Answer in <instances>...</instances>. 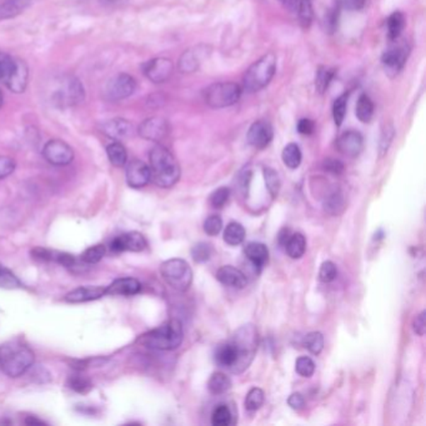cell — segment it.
Masks as SVG:
<instances>
[{
    "instance_id": "1",
    "label": "cell",
    "mask_w": 426,
    "mask_h": 426,
    "mask_svg": "<svg viewBox=\"0 0 426 426\" xmlns=\"http://www.w3.org/2000/svg\"><path fill=\"white\" fill-rule=\"evenodd\" d=\"M150 180L160 188H171L180 178V168L174 155L163 145L150 150Z\"/></svg>"
},
{
    "instance_id": "2",
    "label": "cell",
    "mask_w": 426,
    "mask_h": 426,
    "mask_svg": "<svg viewBox=\"0 0 426 426\" xmlns=\"http://www.w3.org/2000/svg\"><path fill=\"white\" fill-rule=\"evenodd\" d=\"M184 339V331L179 320H171L154 330L146 333L139 339V342L151 350L169 352L180 347Z\"/></svg>"
},
{
    "instance_id": "3",
    "label": "cell",
    "mask_w": 426,
    "mask_h": 426,
    "mask_svg": "<svg viewBox=\"0 0 426 426\" xmlns=\"http://www.w3.org/2000/svg\"><path fill=\"white\" fill-rule=\"evenodd\" d=\"M34 360L35 357L32 349L22 344L11 342L0 347V369L11 378H18L27 373Z\"/></svg>"
},
{
    "instance_id": "4",
    "label": "cell",
    "mask_w": 426,
    "mask_h": 426,
    "mask_svg": "<svg viewBox=\"0 0 426 426\" xmlns=\"http://www.w3.org/2000/svg\"><path fill=\"white\" fill-rule=\"evenodd\" d=\"M277 71V55L267 53L248 68L243 78V86L249 93L264 89L272 81Z\"/></svg>"
},
{
    "instance_id": "5",
    "label": "cell",
    "mask_w": 426,
    "mask_h": 426,
    "mask_svg": "<svg viewBox=\"0 0 426 426\" xmlns=\"http://www.w3.org/2000/svg\"><path fill=\"white\" fill-rule=\"evenodd\" d=\"M241 96V88L231 81H220L209 86L204 91V100L213 109H224L236 104Z\"/></svg>"
},
{
    "instance_id": "6",
    "label": "cell",
    "mask_w": 426,
    "mask_h": 426,
    "mask_svg": "<svg viewBox=\"0 0 426 426\" xmlns=\"http://www.w3.org/2000/svg\"><path fill=\"white\" fill-rule=\"evenodd\" d=\"M161 277L171 288L178 292H185L192 285V270L187 261L183 259H169L160 267Z\"/></svg>"
},
{
    "instance_id": "7",
    "label": "cell",
    "mask_w": 426,
    "mask_h": 426,
    "mask_svg": "<svg viewBox=\"0 0 426 426\" xmlns=\"http://www.w3.org/2000/svg\"><path fill=\"white\" fill-rule=\"evenodd\" d=\"M235 344L239 352V362L235 367L233 373H243L251 365L254 355H255L256 345H258V333L253 326H244L235 333Z\"/></svg>"
},
{
    "instance_id": "8",
    "label": "cell",
    "mask_w": 426,
    "mask_h": 426,
    "mask_svg": "<svg viewBox=\"0 0 426 426\" xmlns=\"http://www.w3.org/2000/svg\"><path fill=\"white\" fill-rule=\"evenodd\" d=\"M86 91L79 79L68 76L62 81V88L54 93L53 101L59 107H73L84 100Z\"/></svg>"
},
{
    "instance_id": "9",
    "label": "cell",
    "mask_w": 426,
    "mask_h": 426,
    "mask_svg": "<svg viewBox=\"0 0 426 426\" xmlns=\"http://www.w3.org/2000/svg\"><path fill=\"white\" fill-rule=\"evenodd\" d=\"M137 91V80L127 73L117 74L110 79L105 88V96L112 101L124 100Z\"/></svg>"
},
{
    "instance_id": "10",
    "label": "cell",
    "mask_w": 426,
    "mask_h": 426,
    "mask_svg": "<svg viewBox=\"0 0 426 426\" xmlns=\"http://www.w3.org/2000/svg\"><path fill=\"white\" fill-rule=\"evenodd\" d=\"M43 156L52 166H64L73 161L74 151L71 146L63 140L53 139L44 145Z\"/></svg>"
},
{
    "instance_id": "11",
    "label": "cell",
    "mask_w": 426,
    "mask_h": 426,
    "mask_svg": "<svg viewBox=\"0 0 426 426\" xmlns=\"http://www.w3.org/2000/svg\"><path fill=\"white\" fill-rule=\"evenodd\" d=\"M143 71L150 81H153L155 84H161L171 79L174 71V64L171 59H151L143 65Z\"/></svg>"
},
{
    "instance_id": "12",
    "label": "cell",
    "mask_w": 426,
    "mask_h": 426,
    "mask_svg": "<svg viewBox=\"0 0 426 426\" xmlns=\"http://www.w3.org/2000/svg\"><path fill=\"white\" fill-rule=\"evenodd\" d=\"M138 133L145 140L161 142L169 133V124L164 117H148L139 125Z\"/></svg>"
},
{
    "instance_id": "13",
    "label": "cell",
    "mask_w": 426,
    "mask_h": 426,
    "mask_svg": "<svg viewBox=\"0 0 426 426\" xmlns=\"http://www.w3.org/2000/svg\"><path fill=\"white\" fill-rule=\"evenodd\" d=\"M145 248H146V240L144 235L140 234L138 231H130L119 235L110 243V251L113 253H123V251L138 253L144 251Z\"/></svg>"
},
{
    "instance_id": "14",
    "label": "cell",
    "mask_w": 426,
    "mask_h": 426,
    "mask_svg": "<svg viewBox=\"0 0 426 426\" xmlns=\"http://www.w3.org/2000/svg\"><path fill=\"white\" fill-rule=\"evenodd\" d=\"M364 146V139L362 134L355 130H347L341 134L339 139L336 140V149L339 153L349 158H357L362 153Z\"/></svg>"
},
{
    "instance_id": "15",
    "label": "cell",
    "mask_w": 426,
    "mask_h": 426,
    "mask_svg": "<svg viewBox=\"0 0 426 426\" xmlns=\"http://www.w3.org/2000/svg\"><path fill=\"white\" fill-rule=\"evenodd\" d=\"M272 137H274V132L272 125L264 120H258L255 123L251 124L248 132L249 144L258 149L267 148V145L272 143Z\"/></svg>"
},
{
    "instance_id": "16",
    "label": "cell",
    "mask_w": 426,
    "mask_h": 426,
    "mask_svg": "<svg viewBox=\"0 0 426 426\" xmlns=\"http://www.w3.org/2000/svg\"><path fill=\"white\" fill-rule=\"evenodd\" d=\"M28 80H29V68L27 63L21 59H16V67L11 75L6 78L4 84L9 91L21 94L27 89Z\"/></svg>"
},
{
    "instance_id": "17",
    "label": "cell",
    "mask_w": 426,
    "mask_h": 426,
    "mask_svg": "<svg viewBox=\"0 0 426 426\" xmlns=\"http://www.w3.org/2000/svg\"><path fill=\"white\" fill-rule=\"evenodd\" d=\"M406 58H408V49L405 45H399L385 50L381 57V62L388 74L396 75L404 68Z\"/></svg>"
},
{
    "instance_id": "18",
    "label": "cell",
    "mask_w": 426,
    "mask_h": 426,
    "mask_svg": "<svg viewBox=\"0 0 426 426\" xmlns=\"http://www.w3.org/2000/svg\"><path fill=\"white\" fill-rule=\"evenodd\" d=\"M127 183L130 188L140 189L150 181V168L142 160H133L127 166Z\"/></svg>"
},
{
    "instance_id": "19",
    "label": "cell",
    "mask_w": 426,
    "mask_h": 426,
    "mask_svg": "<svg viewBox=\"0 0 426 426\" xmlns=\"http://www.w3.org/2000/svg\"><path fill=\"white\" fill-rule=\"evenodd\" d=\"M101 132L109 138L120 142L123 139L130 138L134 133L133 124L127 119L115 117L112 120H108L101 125Z\"/></svg>"
},
{
    "instance_id": "20",
    "label": "cell",
    "mask_w": 426,
    "mask_h": 426,
    "mask_svg": "<svg viewBox=\"0 0 426 426\" xmlns=\"http://www.w3.org/2000/svg\"><path fill=\"white\" fill-rule=\"evenodd\" d=\"M214 360L218 364L219 367L229 369L231 372H234L235 367L239 362V352H238V347H236L234 341L220 344L215 349Z\"/></svg>"
},
{
    "instance_id": "21",
    "label": "cell",
    "mask_w": 426,
    "mask_h": 426,
    "mask_svg": "<svg viewBox=\"0 0 426 426\" xmlns=\"http://www.w3.org/2000/svg\"><path fill=\"white\" fill-rule=\"evenodd\" d=\"M104 295H107V287H80L67 294L64 300L71 304L86 303L103 298Z\"/></svg>"
},
{
    "instance_id": "22",
    "label": "cell",
    "mask_w": 426,
    "mask_h": 426,
    "mask_svg": "<svg viewBox=\"0 0 426 426\" xmlns=\"http://www.w3.org/2000/svg\"><path fill=\"white\" fill-rule=\"evenodd\" d=\"M217 279L229 288L244 289L246 287V277L244 272L231 265L220 267L217 272Z\"/></svg>"
},
{
    "instance_id": "23",
    "label": "cell",
    "mask_w": 426,
    "mask_h": 426,
    "mask_svg": "<svg viewBox=\"0 0 426 426\" xmlns=\"http://www.w3.org/2000/svg\"><path fill=\"white\" fill-rule=\"evenodd\" d=\"M142 284L134 277H120L107 287V294L109 295H122V297H132L140 293Z\"/></svg>"
},
{
    "instance_id": "24",
    "label": "cell",
    "mask_w": 426,
    "mask_h": 426,
    "mask_svg": "<svg viewBox=\"0 0 426 426\" xmlns=\"http://www.w3.org/2000/svg\"><path fill=\"white\" fill-rule=\"evenodd\" d=\"M244 253L258 272H260L269 260V251H267V246H264L261 243L253 241V243L246 244Z\"/></svg>"
},
{
    "instance_id": "25",
    "label": "cell",
    "mask_w": 426,
    "mask_h": 426,
    "mask_svg": "<svg viewBox=\"0 0 426 426\" xmlns=\"http://www.w3.org/2000/svg\"><path fill=\"white\" fill-rule=\"evenodd\" d=\"M285 251L292 259H300L306 251V240L305 236L300 233L290 235L287 244H285Z\"/></svg>"
},
{
    "instance_id": "26",
    "label": "cell",
    "mask_w": 426,
    "mask_h": 426,
    "mask_svg": "<svg viewBox=\"0 0 426 426\" xmlns=\"http://www.w3.org/2000/svg\"><path fill=\"white\" fill-rule=\"evenodd\" d=\"M374 103L370 96L362 94L357 99L355 114L362 123H369L374 117Z\"/></svg>"
},
{
    "instance_id": "27",
    "label": "cell",
    "mask_w": 426,
    "mask_h": 426,
    "mask_svg": "<svg viewBox=\"0 0 426 426\" xmlns=\"http://www.w3.org/2000/svg\"><path fill=\"white\" fill-rule=\"evenodd\" d=\"M107 155L109 158V161L112 163L113 166H117V168H122V166L127 164V160H128V153L127 149L124 148V145L119 142H114L107 146Z\"/></svg>"
},
{
    "instance_id": "28",
    "label": "cell",
    "mask_w": 426,
    "mask_h": 426,
    "mask_svg": "<svg viewBox=\"0 0 426 426\" xmlns=\"http://www.w3.org/2000/svg\"><path fill=\"white\" fill-rule=\"evenodd\" d=\"M27 4L28 1L24 0H6L0 4V21H6L19 16Z\"/></svg>"
},
{
    "instance_id": "29",
    "label": "cell",
    "mask_w": 426,
    "mask_h": 426,
    "mask_svg": "<svg viewBox=\"0 0 426 426\" xmlns=\"http://www.w3.org/2000/svg\"><path fill=\"white\" fill-rule=\"evenodd\" d=\"M282 158L284 164L288 166L289 169H297L301 164L303 154L298 144L290 143L282 150Z\"/></svg>"
},
{
    "instance_id": "30",
    "label": "cell",
    "mask_w": 426,
    "mask_h": 426,
    "mask_svg": "<svg viewBox=\"0 0 426 426\" xmlns=\"http://www.w3.org/2000/svg\"><path fill=\"white\" fill-rule=\"evenodd\" d=\"M246 239V229L239 223H230L224 230V241L229 246H239Z\"/></svg>"
},
{
    "instance_id": "31",
    "label": "cell",
    "mask_w": 426,
    "mask_h": 426,
    "mask_svg": "<svg viewBox=\"0 0 426 426\" xmlns=\"http://www.w3.org/2000/svg\"><path fill=\"white\" fill-rule=\"evenodd\" d=\"M231 388L230 379L223 373H215L209 379L208 389L212 394H225Z\"/></svg>"
},
{
    "instance_id": "32",
    "label": "cell",
    "mask_w": 426,
    "mask_h": 426,
    "mask_svg": "<svg viewBox=\"0 0 426 426\" xmlns=\"http://www.w3.org/2000/svg\"><path fill=\"white\" fill-rule=\"evenodd\" d=\"M405 28V16L400 11H394L388 19V35L391 42L399 39Z\"/></svg>"
},
{
    "instance_id": "33",
    "label": "cell",
    "mask_w": 426,
    "mask_h": 426,
    "mask_svg": "<svg viewBox=\"0 0 426 426\" xmlns=\"http://www.w3.org/2000/svg\"><path fill=\"white\" fill-rule=\"evenodd\" d=\"M345 209V199L340 192H331L324 202V210L330 215H339Z\"/></svg>"
},
{
    "instance_id": "34",
    "label": "cell",
    "mask_w": 426,
    "mask_h": 426,
    "mask_svg": "<svg viewBox=\"0 0 426 426\" xmlns=\"http://www.w3.org/2000/svg\"><path fill=\"white\" fill-rule=\"evenodd\" d=\"M334 75H335V70L326 68V67H320L316 71V76H315V88L318 93L324 94L328 91Z\"/></svg>"
},
{
    "instance_id": "35",
    "label": "cell",
    "mask_w": 426,
    "mask_h": 426,
    "mask_svg": "<svg viewBox=\"0 0 426 426\" xmlns=\"http://www.w3.org/2000/svg\"><path fill=\"white\" fill-rule=\"evenodd\" d=\"M297 11L303 28H309L313 22V0H298Z\"/></svg>"
},
{
    "instance_id": "36",
    "label": "cell",
    "mask_w": 426,
    "mask_h": 426,
    "mask_svg": "<svg viewBox=\"0 0 426 426\" xmlns=\"http://www.w3.org/2000/svg\"><path fill=\"white\" fill-rule=\"evenodd\" d=\"M304 347L311 354L318 355L324 347V336L319 331H313L304 338Z\"/></svg>"
},
{
    "instance_id": "37",
    "label": "cell",
    "mask_w": 426,
    "mask_h": 426,
    "mask_svg": "<svg viewBox=\"0 0 426 426\" xmlns=\"http://www.w3.org/2000/svg\"><path fill=\"white\" fill-rule=\"evenodd\" d=\"M22 288V282L11 272L8 267L0 264V289H19Z\"/></svg>"
},
{
    "instance_id": "38",
    "label": "cell",
    "mask_w": 426,
    "mask_h": 426,
    "mask_svg": "<svg viewBox=\"0 0 426 426\" xmlns=\"http://www.w3.org/2000/svg\"><path fill=\"white\" fill-rule=\"evenodd\" d=\"M105 253H107L105 246H103V244H96V246L88 248V249L81 254V261L86 263V264H89V265L98 264V263L104 258Z\"/></svg>"
},
{
    "instance_id": "39",
    "label": "cell",
    "mask_w": 426,
    "mask_h": 426,
    "mask_svg": "<svg viewBox=\"0 0 426 426\" xmlns=\"http://www.w3.org/2000/svg\"><path fill=\"white\" fill-rule=\"evenodd\" d=\"M347 109V94H342L335 99L333 104V117L335 122L336 127H341V124L345 119Z\"/></svg>"
},
{
    "instance_id": "40",
    "label": "cell",
    "mask_w": 426,
    "mask_h": 426,
    "mask_svg": "<svg viewBox=\"0 0 426 426\" xmlns=\"http://www.w3.org/2000/svg\"><path fill=\"white\" fill-rule=\"evenodd\" d=\"M199 63L200 62L197 58V53L192 52V50H188L181 55L180 60H179V69L183 73H192L199 68Z\"/></svg>"
},
{
    "instance_id": "41",
    "label": "cell",
    "mask_w": 426,
    "mask_h": 426,
    "mask_svg": "<svg viewBox=\"0 0 426 426\" xmlns=\"http://www.w3.org/2000/svg\"><path fill=\"white\" fill-rule=\"evenodd\" d=\"M264 399H265L264 391H263L261 389H259V388H253V389L248 393V395H246V410H259V409L261 408V405L264 404Z\"/></svg>"
},
{
    "instance_id": "42",
    "label": "cell",
    "mask_w": 426,
    "mask_h": 426,
    "mask_svg": "<svg viewBox=\"0 0 426 426\" xmlns=\"http://www.w3.org/2000/svg\"><path fill=\"white\" fill-rule=\"evenodd\" d=\"M231 413L226 405H219L218 408L213 411L212 415V424L214 426H228L231 424Z\"/></svg>"
},
{
    "instance_id": "43",
    "label": "cell",
    "mask_w": 426,
    "mask_h": 426,
    "mask_svg": "<svg viewBox=\"0 0 426 426\" xmlns=\"http://www.w3.org/2000/svg\"><path fill=\"white\" fill-rule=\"evenodd\" d=\"M264 178H265V183H267V190L270 192L272 197H277L279 190H280V179H279L277 171L272 169V168H265L264 169Z\"/></svg>"
},
{
    "instance_id": "44",
    "label": "cell",
    "mask_w": 426,
    "mask_h": 426,
    "mask_svg": "<svg viewBox=\"0 0 426 426\" xmlns=\"http://www.w3.org/2000/svg\"><path fill=\"white\" fill-rule=\"evenodd\" d=\"M213 254V249L210 244L207 243H197V246H192V256L197 263H205L210 259Z\"/></svg>"
},
{
    "instance_id": "45",
    "label": "cell",
    "mask_w": 426,
    "mask_h": 426,
    "mask_svg": "<svg viewBox=\"0 0 426 426\" xmlns=\"http://www.w3.org/2000/svg\"><path fill=\"white\" fill-rule=\"evenodd\" d=\"M295 370L303 378H310L315 372L314 362L308 357H299L295 362Z\"/></svg>"
},
{
    "instance_id": "46",
    "label": "cell",
    "mask_w": 426,
    "mask_h": 426,
    "mask_svg": "<svg viewBox=\"0 0 426 426\" xmlns=\"http://www.w3.org/2000/svg\"><path fill=\"white\" fill-rule=\"evenodd\" d=\"M68 386L70 389L79 393V394H86L88 391H91V388H93L91 380H88L84 376H79V375L71 376L69 381H68Z\"/></svg>"
},
{
    "instance_id": "47",
    "label": "cell",
    "mask_w": 426,
    "mask_h": 426,
    "mask_svg": "<svg viewBox=\"0 0 426 426\" xmlns=\"http://www.w3.org/2000/svg\"><path fill=\"white\" fill-rule=\"evenodd\" d=\"M16 67V59L11 58L9 54L0 52V81H6Z\"/></svg>"
},
{
    "instance_id": "48",
    "label": "cell",
    "mask_w": 426,
    "mask_h": 426,
    "mask_svg": "<svg viewBox=\"0 0 426 426\" xmlns=\"http://www.w3.org/2000/svg\"><path fill=\"white\" fill-rule=\"evenodd\" d=\"M230 197V189L226 187H221L217 189L215 192L210 195V204L214 208H223L225 204L228 202Z\"/></svg>"
},
{
    "instance_id": "49",
    "label": "cell",
    "mask_w": 426,
    "mask_h": 426,
    "mask_svg": "<svg viewBox=\"0 0 426 426\" xmlns=\"http://www.w3.org/2000/svg\"><path fill=\"white\" fill-rule=\"evenodd\" d=\"M223 229V220L219 215H210L204 221V231L210 236L218 235Z\"/></svg>"
},
{
    "instance_id": "50",
    "label": "cell",
    "mask_w": 426,
    "mask_h": 426,
    "mask_svg": "<svg viewBox=\"0 0 426 426\" xmlns=\"http://www.w3.org/2000/svg\"><path fill=\"white\" fill-rule=\"evenodd\" d=\"M338 275V270H336L335 264L333 261H324L321 264L319 272V279L323 282H334Z\"/></svg>"
},
{
    "instance_id": "51",
    "label": "cell",
    "mask_w": 426,
    "mask_h": 426,
    "mask_svg": "<svg viewBox=\"0 0 426 426\" xmlns=\"http://www.w3.org/2000/svg\"><path fill=\"white\" fill-rule=\"evenodd\" d=\"M16 171V161L9 156L0 155V180L6 179Z\"/></svg>"
},
{
    "instance_id": "52",
    "label": "cell",
    "mask_w": 426,
    "mask_h": 426,
    "mask_svg": "<svg viewBox=\"0 0 426 426\" xmlns=\"http://www.w3.org/2000/svg\"><path fill=\"white\" fill-rule=\"evenodd\" d=\"M324 169L331 173V174L339 175V174H341L344 171V164L341 163L340 160L328 159L324 163Z\"/></svg>"
},
{
    "instance_id": "53",
    "label": "cell",
    "mask_w": 426,
    "mask_h": 426,
    "mask_svg": "<svg viewBox=\"0 0 426 426\" xmlns=\"http://www.w3.org/2000/svg\"><path fill=\"white\" fill-rule=\"evenodd\" d=\"M425 311H422L421 314L418 315V316L415 318V320H414V324H413L414 331H415L416 334H418L419 336H422L424 334H425Z\"/></svg>"
},
{
    "instance_id": "54",
    "label": "cell",
    "mask_w": 426,
    "mask_h": 426,
    "mask_svg": "<svg viewBox=\"0 0 426 426\" xmlns=\"http://www.w3.org/2000/svg\"><path fill=\"white\" fill-rule=\"evenodd\" d=\"M315 123L310 119H301L298 123V132L303 135H310L314 133Z\"/></svg>"
},
{
    "instance_id": "55",
    "label": "cell",
    "mask_w": 426,
    "mask_h": 426,
    "mask_svg": "<svg viewBox=\"0 0 426 426\" xmlns=\"http://www.w3.org/2000/svg\"><path fill=\"white\" fill-rule=\"evenodd\" d=\"M288 404L294 410H300V409H303L304 405H305V400H304L303 395L294 393V394L289 396Z\"/></svg>"
},
{
    "instance_id": "56",
    "label": "cell",
    "mask_w": 426,
    "mask_h": 426,
    "mask_svg": "<svg viewBox=\"0 0 426 426\" xmlns=\"http://www.w3.org/2000/svg\"><path fill=\"white\" fill-rule=\"evenodd\" d=\"M341 4L349 11H360L367 6V0H341Z\"/></svg>"
},
{
    "instance_id": "57",
    "label": "cell",
    "mask_w": 426,
    "mask_h": 426,
    "mask_svg": "<svg viewBox=\"0 0 426 426\" xmlns=\"http://www.w3.org/2000/svg\"><path fill=\"white\" fill-rule=\"evenodd\" d=\"M338 11H339V8H334V9L329 11L328 16H326V27H328V29H329L330 32H333V30L335 29L336 23H338Z\"/></svg>"
},
{
    "instance_id": "58",
    "label": "cell",
    "mask_w": 426,
    "mask_h": 426,
    "mask_svg": "<svg viewBox=\"0 0 426 426\" xmlns=\"http://www.w3.org/2000/svg\"><path fill=\"white\" fill-rule=\"evenodd\" d=\"M279 1H280L282 6H285L287 9H289V11H297V1H298V0H279Z\"/></svg>"
},
{
    "instance_id": "59",
    "label": "cell",
    "mask_w": 426,
    "mask_h": 426,
    "mask_svg": "<svg viewBox=\"0 0 426 426\" xmlns=\"http://www.w3.org/2000/svg\"><path fill=\"white\" fill-rule=\"evenodd\" d=\"M289 238H290V231L287 229L282 230V233L279 235V243H280L282 246H285Z\"/></svg>"
},
{
    "instance_id": "60",
    "label": "cell",
    "mask_w": 426,
    "mask_h": 426,
    "mask_svg": "<svg viewBox=\"0 0 426 426\" xmlns=\"http://www.w3.org/2000/svg\"><path fill=\"white\" fill-rule=\"evenodd\" d=\"M25 424H28V425H42L44 422L42 420L34 419V418H28L27 420H25Z\"/></svg>"
},
{
    "instance_id": "61",
    "label": "cell",
    "mask_w": 426,
    "mask_h": 426,
    "mask_svg": "<svg viewBox=\"0 0 426 426\" xmlns=\"http://www.w3.org/2000/svg\"><path fill=\"white\" fill-rule=\"evenodd\" d=\"M101 4H104V6H113V4H117L119 1H122V0H99Z\"/></svg>"
},
{
    "instance_id": "62",
    "label": "cell",
    "mask_w": 426,
    "mask_h": 426,
    "mask_svg": "<svg viewBox=\"0 0 426 426\" xmlns=\"http://www.w3.org/2000/svg\"><path fill=\"white\" fill-rule=\"evenodd\" d=\"M3 105V94H1V91H0V108Z\"/></svg>"
}]
</instances>
